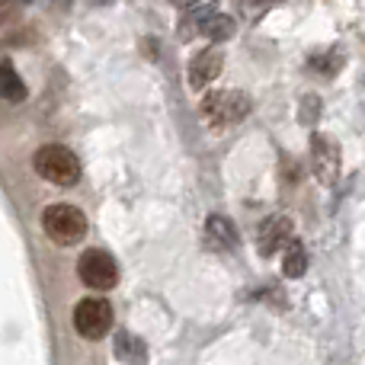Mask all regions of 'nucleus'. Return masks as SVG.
I'll list each match as a JSON object with an SVG mask.
<instances>
[{
	"label": "nucleus",
	"instance_id": "4",
	"mask_svg": "<svg viewBox=\"0 0 365 365\" xmlns=\"http://www.w3.org/2000/svg\"><path fill=\"white\" fill-rule=\"evenodd\" d=\"M250 113V100L240 90H218L202 100V115L208 125H237Z\"/></svg>",
	"mask_w": 365,
	"mask_h": 365
},
{
	"label": "nucleus",
	"instance_id": "8",
	"mask_svg": "<svg viewBox=\"0 0 365 365\" xmlns=\"http://www.w3.org/2000/svg\"><path fill=\"white\" fill-rule=\"evenodd\" d=\"M289 240H292V221L285 218V215H272V218H266L263 225H259L257 244H259V253H263V257L276 253L279 247H285Z\"/></svg>",
	"mask_w": 365,
	"mask_h": 365
},
{
	"label": "nucleus",
	"instance_id": "15",
	"mask_svg": "<svg viewBox=\"0 0 365 365\" xmlns=\"http://www.w3.org/2000/svg\"><path fill=\"white\" fill-rule=\"evenodd\" d=\"M177 6H192V4H199V0H173Z\"/></svg>",
	"mask_w": 365,
	"mask_h": 365
},
{
	"label": "nucleus",
	"instance_id": "13",
	"mask_svg": "<svg viewBox=\"0 0 365 365\" xmlns=\"http://www.w3.org/2000/svg\"><path fill=\"white\" fill-rule=\"evenodd\" d=\"M208 237H212L218 247H225V250L237 247V231H234V225L225 218V215H212V218H208Z\"/></svg>",
	"mask_w": 365,
	"mask_h": 365
},
{
	"label": "nucleus",
	"instance_id": "10",
	"mask_svg": "<svg viewBox=\"0 0 365 365\" xmlns=\"http://www.w3.org/2000/svg\"><path fill=\"white\" fill-rule=\"evenodd\" d=\"M113 353L119 356L122 362H128V365H145L148 362L145 340H141V336H135V334H128V330H119V334H115Z\"/></svg>",
	"mask_w": 365,
	"mask_h": 365
},
{
	"label": "nucleus",
	"instance_id": "11",
	"mask_svg": "<svg viewBox=\"0 0 365 365\" xmlns=\"http://www.w3.org/2000/svg\"><path fill=\"white\" fill-rule=\"evenodd\" d=\"M26 93H29V90H26L23 77L16 74L13 61H0V96H4L6 103H23Z\"/></svg>",
	"mask_w": 365,
	"mask_h": 365
},
{
	"label": "nucleus",
	"instance_id": "5",
	"mask_svg": "<svg viewBox=\"0 0 365 365\" xmlns=\"http://www.w3.org/2000/svg\"><path fill=\"white\" fill-rule=\"evenodd\" d=\"M74 330L83 340H103L113 330V304L106 298H83V302H77Z\"/></svg>",
	"mask_w": 365,
	"mask_h": 365
},
{
	"label": "nucleus",
	"instance_id": "6",
	"mask_svg": "<svg viewBox=\"0 0 365 365\" xmlns=\"http://www.w3.org/2000/svg\"><path fill=\"white\" fill-rule=\"evenodd\" d=\"M311 164H314V177L324 186H334L340 180V145L330 135H314L311 138Z\"/></svg>",
	"mask_w": 365,
	"mask_h": 365
},
{
	"label": "nucleus",
	"instance_id": "14",
	"mask_svg": "<svg viewBox=\"0 0 365 365\" xmlns=\"http://www.w3.org/2000/svg\"><path fill=\"white\" fill-rule=\"evenodd\" d=\"M13 16H16V10H13V0H0V26L10 23Z\"/></svg>",
	"mask_w": 365,
	"mask_h": 365
},
{
	"label": "nucleus",
	"instance_id": "9",
	"mask_svg": "<svg viewBox=\"0 0 365 365\" xmlns=\"http://www.w3.org/2000/svg\"><path fill=\"white\" fill-rule=\"evenodd\" d=\"M195 29L205 38H212V42H227V38L234 36V19L218 10H202L199 16H195Z\"/></svg>",
	"mask_w": 365,
	"mask_h": 365
},
{
	"label": "nucleus",
	"instance_id": "12",
	"mask_svg": "<svg viewBox=\"0 0 365 365\" xmlns=\"http://www.w3.org/2000/svg\"><path fill=\"white\" fill-rule=\"evenodd\" d=\"M282 272H285L289 279H302L304 272H308V250H304L302 240H289V244H285Z\"/></svg>",
	"mask_w": 365,
	"mask_h": 365
},
{
	"label": "nucleus",
	"instance_id": "1",
	"mask_svg": "<svg viewBox=\"0 0 365 365\" xmlns=\"http://www.w3.org/2000/svg\"><path fill=\"white\" fill-rule=\"evenodd\" d=\"M32 167L38 177L55 182V186H74L81 180V160L64 145H42L32 154Z\"/></svg>",
	"mask_w": 365,
	"mask_h": 365
},
{
	"label": "nucleus",
	"instance_id": "7",
	"mask_svg": "<svg viewBox=\"0 0 365 365\" xmlns=\"http://www.w3.org/2000/svg\"><path fill=\"white\" fill-rule=\"evenodd\" d=\"M221 64H225V51L221 48H205L192 58L189 64V87L192 90H205L215 77L221 74Z\"/></svg>",
	"mask_w": 365,
	"mask_h": 365
},
{
	"label": "nucleus",
	"instance_id": "16",
	"mask_svg": "<svg viewBox=\"0 0 365 365\" xmlns=\"http://www.w3.org/2000/svg\"><path fill=\"white\" fill-rule=\"evenodd\" d=\"M263 4H266V0H263ZM269 4H276V0H269Z\"/></svg>",
	"mask_w": 365,
	"mask_h": 365
},
{
	"label": "nucleus",
	"instance_id": "2",
	"mask_svg": "<svg viewBox=\"0 0 365 365\" xmlns=\"http://www.w3.org/2000/svg\"><path fill=\"white\" fill-rule=\"evenodd\" d=\"M42 227L55 244L71 247V244H81L87 237V218L77 205H68V202H55L42 212Z\"/></svg>",
	"mask_w": 365,
	"mask_h": 365
},
{
	"label": "nucleus",
	"instance_id": "3",
	"mask_svg": "<svg viewBox=\"0 0 365 365\" xmlns=\"http://www.w3.org/2000/svg\"><path fill=\"white\" fill-rule=\"evenodd\" d=\"M77 276H81V282L87 285V289L109 292L119 282V263H115L106 250L90 247V250H83L81 259H77Z\"/></svg>",
	"mask_w": 365,
	"mask_h": 365
}]
</instances>
